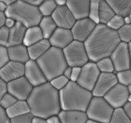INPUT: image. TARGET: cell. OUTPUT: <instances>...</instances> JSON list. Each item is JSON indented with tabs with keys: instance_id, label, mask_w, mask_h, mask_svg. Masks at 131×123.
<instances>
[{
	"instance_id": "1",
	"label": "cell",
	"mask_w": 131,
	"mask_h": 123,
	"mask_svg": "<svg viewBox=\"0 0 131 123\" xmlns=\"http://www.w3.org/2000/svg\"><path fill=\"white\" fill-rule=\"evenodd\" d=\"M121 43L118 33L103 24H97L84 44L89 59L97 63L104 57H109Z\"/></svg>"
},
{
	"instance_id": "2",
	"label": "cell",
	"mask_w": 131,
	"mask_h": 123,
	"mask_svg": "<svg viewBox=\"0 0 131 123\" xmlns=\"http://www.w3.org/2000/svg\"><path fill=\"white\" fill-rule=\"evenodd\" d=\"M26 101L30 113L34 117L47 119L51 116L58 115L61 110L59 91L53 88L49 82L33 88Z\"/></svg>"
},
{
	"instance_id": "3",
	"label": "cell",
	"mask_w": 131,
	"mask_h": 123,
	"mask_svg": "<svg viewBox=\"0 0 131 123\" xmlns=\"http://www.w3.org/2000/svg\"><path fill=\"white\" fill-rule=\"evenodd\" d=\"M61 110H77L85 112L93 98L92 92L84 89L76 82L69 81L59 91Z\"/></svg>"
},
{
	"instance_id": "4",
	"label": "cell",
	"mask_w": 131,
	"mask_h": 123,
	"mask_svg": "<svg viewBox=\"0 0 131 123\" xmlns=\"http://www.w3.org/2000/svg\"><path fill=\"white\" fill-rule=\"evenodd\" d=\"M36 61L42 70L48 82L53 78L62 75L64 70L68 66L63 51L52 46L39 57Z\"/></svg>"
},
{
	"instance_id": "5",
	"label": "cell",
	"mask_w": 131,
	"mask_h": 123,
	"mask_svg": "<svg viewBox=\"0 0 131 123\" xmlns=\"http://www.w3.org/2000/svg\"><path fill=\"white\" fill-rule=\"evenodd\" d=\"M5 15L7 17L14 19L26 28L39 26L43 17L38 7L22 0H17L8 6Z\"/></svg>"
},
{
	"instance_id": "6",
	"label": "cell",
	"mask_w": 131,
	"mask_h": 123,
	"mask_svg": "<svg viewBox=\"0 0 131 123\" xmlns=\"http://www.w3.org/2000/svg\"><path fill=\"white\" fill-rule=\"evenodd\" d=\"M113 112L114 108L106 101L103 97L94 96H93L85 111L89 120L101 123H108Z\"/></svg>"
},
{
	"instance_id": "7",
	"label": "cell",
	"mask_w": 131,
	"mask_h": 123,
	"mask_svg": "<svg viewBox=\"0 0 131 123\" xmlns=\"http://www.w3.org/2000/svg\"><path fill=\"white\" fill-rule=\"evenodd\" d=\"M62 51L67 65L71 67H82L89 61L88 53L83 42L73 40Z\"/></svg>"
},
{
	"instance_id": "8",
	"label": "cell",
	"mask_w": 131,
	"mask_h": 123,
	"mask_svg": "<svg viewBox=\"0 0 131 123\" xmlns=\"http://www.w3.org/2000/svg\"><path fill=\"white\" fill-rule=\"evenodd\" d=\"M100 73L96 63L89 61L81 67L80 75L76 83L84 89L92 92Z\"/></svg>"
},
{
	"instance_id": "9",
	"label": "cell",
	"mask_w": 131,
	"mask_h": 123,
	"mask_svg": "<svg viewBox=\"0 0 131 123\" xmlns=\"http://www.w3.org/2000/svg\"><path fill=\"white\" fill-rule=\"evenodd\" d=\"M110 58L113 63L115 73L130 69L131 61L128 44L121 42L112 52Z\"/></svg>"
},
{
	"instance_id": "10",
	"label": "cell",
	"mask_w": 131,
	"mask_h": 123,
	"mask_svg": "<svg viewBox=\"0 0 131 123\" xmlns=\"http://www.w3.org/2000/svg\"><path fill=\"white\" fill-rule=\"evenodd\" d=\"M33 88L25 76L7 83V91L17 100H27Z\"/></svg>"
},
{
	"instance_id": "11",
	"label": "cell",
	"mask_w": 131,
	"mask_h": 123,
	"mask_svg": "<svg viewBox=\"0 0 131 123\" xmlns=\"http://www.w3.org/2000/svg\"><path fill=\"white\" fill-rule=\"evenodd\" d=\"M128 93L126 86L117 83L106 93L103 98L114 109L122 108L128 102Z\"/></svg>"
},
{
	"instance_id": "12",
	"label": "cell",
	"mask_w": 131,
	"mask_h": 123,
	"mask_svg": "<svg viewBox=\"0 0 131 123\" xmlns=\"http://www.w3.org/2000/svg\"><path fill=\"white\" fill-rule=\"evenodd\" d=\"M97 24L89 17L76 20L71 29L74 40L84 43L92 34Z\"/></svg>"
},
{
	"instance_id": "13",
	"label": "cell",
	"mask_w": 131,
	"mask_h": 123,
	"mask_svg": "<svg viewBox=\"0 0 131 123\" xmlns=\"http://www.w3.org/2000/svg\"><path fill=\"white\" fill-rule=\"evenodd\" d=\"M118 83L116 73H100L99 77L92 90L94 97H103Z\"/></svg>"
},
{
	"instance_id": "14",
	"label": "cell",
	"mask_w": 131,
	"mask_h": 123,
	"mask_svg": "<svg viewBox=\"0 0 131 123\" xmlns=\"http://www.w3.org/2000/svg\"><path fill=\"white\" fill-rule=\"evenodd\" d=\"M51 17L57 27L68 30H71L76 20L72 12L66 5L57 6L51 15Z\"/></svg>"
},
{
	"instance_id": "15",
	"label": "cell",
	"mask_w": 131,
	"mask_h": 123,
	"mask_svg": "<svg viewBox=\"0 0 131 123\" xmlns=\"http://www.w3.org/2000/svg\"><path fill=\"white\" fill-rule=\"evenodd\" d=\"M25 77L29 80L33 87L46 83L47 79L39 66L35 60L30 59L25 63Z\"/></svg>"
},
{
	"instance_id": "16",
	"label": "cell",
	"mask_w": 131,
	"mask_h": 123,
	"mask_svg": "<svg viewBox=\"0 0 131 123\" xmlns=\"http://www.w3.org/2000/svg\"><path fill=\"white\" fill-rule=\"evenodd\" d=\"M24 75L25 64L20 63L9 61L2 68H0V77L6 83L24 76Z\"/></svg>"
},
{
	"instance_id": "17",
	"label": "cell",
	"mask_w": 131,
	"mask_h": 123,
	"mask_svg": "<svg viewBox=\"0 0 131 123\" xmlns=\"http://www.w3.org/2000/svg\"><path fill=\"white\" fill-rule=\"evenodd\" d=\"M48 40L52 47L63 50L66 47L72 42L74 39L71 30L57 27Z\"/></svg>"
},
{
	"instance_id": "18",
	"label": "cell",
	"mask_w": 131,
	"mask_h": 123,
	"mask_svg": "<svg viewBox=\"0 0 131 123\" xmlns=\"http://www.w3.org/2000/svg\"><path fill=\"white\" fill-rule=\"evenodd\" d=\"M90 0H67V6L76 20L87 18L89 13Z\"/></svg>"
},
{
	"instance_id": "19",
	"label": "cell",
	"mask_w": 131,
	"mask_h": 123,
	"mask_svg": "<svg viewBox=\"0 0 131 123\" xmlns=\"http://www.w3.org/2000/svg\"><path fill=\"white\" fill-rule=\"evenodd\" d=\"M57 116L61 123H85L88 117L85 112L77 110H61Z\"/></svg>"
},
{
	"instance_id": "20",
	"label": "cell",
	"mask_w": 131,
	"mask_h": 123,
	"mask_svg": "<svg viewBox=\"0 0 131 123\" xmlns=\"http://www.w3.org/2000/svg\"><path fill=\"white\" fill-rule=\"evenodd\" d=\"M7 53L10 61L25 64L30 60L27 47L23 44L7 47Z\"/></svg>"
},
{
	"instance_id": "21",
	"label": "cell",
	"mask_w": 131,
	"mask_h": 123,
	"mask_svg": "<svg viewBox=\"0 0 131 123\" xmlns=\"http://www.w3.org/2000/svg\"><path fill=\"white\" fill-rule=\"evenodd\" d=\"M26 29L27 28L26 26H24L22 24L19 22H16L13 27L9 29V38H8L7 47L22 44Z\"/></svg>"
},
{
	"instance_id": "22",
	"label": "cell",
	"mask_w": 131,
	"mask_h": 123,
	"mask_svg": "<svg viewBox=\"0 0 131 123\" xmlns=\"http://www.w3.org/2000/svg\"><path fill=\"white\" fill-rule=\"evenodd\" d=\"M50 47L51 44L49 43V40L46 39H43L42 40L39 41V42L27 47L30 59L36 61Z\"/></svg>"
},
{
	"instance_id": "23",
	"label": "cell",
	"mask_w": 131,
	"mask_h": 123,
	"mask_svg": "<svg viewBox=\"0 0 131 123\" xmlns=\"http://www.w3.org/2000/svg\"><path fill=\"white\" fill-rule=\"evenodd\" d=\"M115 13L122 16L131 14V0H105Z\"/></svg>"
},
{
	"instance_id": "24",
	"label": "cell",
	"mask_w": 131,
	"mask_h": 123,
	"mask_svg": "<svg viewBox=\"0 0 131 123\" xmlns=\"http://www.w3.org/2000/svg\"><path fill=\"white\" fill-rule=\"evenodd\" d=\"M29 112H30V110L26 100H17L9 108L6 109V113L10 119Z\"/></svg>"
},
{
	"instance_id": "25",
	"label": "cell",
	"mask_w": 131,
	"mask_h": 123,
	"mask_svg": "<svg viewBox=\"0 0 131 123\" xmlns=\"http://www.w3.org/2000/svg\"><path fill=\"white\" fill-rule=\"evenodd\" d=\"M43 39V36L39 26H32V27L26 29V34H25V37H24V40H23V44L25 46L29 47V46H30V45L42 40Z\"/></svg>"
},
{
	"instance_id": "26",
	"label": "cell",
	"mask_w": 131,
	"mask_h": 123,
	"mask_svg": "<svg viewBox=\"0 0 131 123\" xmlns=\"http://www.w3.org/2000/svg\"><path fill=\"white\" fill-rule=\"evenodd\" d=\"M39 27L42 31L43 39H48L57 26L51 16H43L39 24Z\"/></svg>"
},
{
	"instance_id": "27",
	"label": "cell",
	"mask_w": 131,
	"mask_h": 123,
	"mask_svg": "<svg viewBox=\"0 0 131 123\" xmlns=\"http://www.w3.org/2000/svg\"><path fill=\"white\" fill-rule=\"evenodd\" d=\"M115 15H116V13H115L112 8L108 5V3L105 0H101L99 5V10H98L99 24L106 25Z\"/></svg>"
},
{
	"instance_id": "28",
	"label": "cell",
	"mask_w": 131,
	"mask_h": 123,
	"mask_svg": "<svg viewBox=\"0 0 131 123\" xmlns=\"http://www.w3.org/2000/svg\"><path fill=\"white\" fill-rule=\"evenodd\" d=\"M57 7V5L54 0H45L38 6L42 16H51Z\"/></svg>"
},
{
	"instance_id": "29",
	"label": "cell",
	"mask_w": 131,
	"mask_h": 123,
	"mask_svg": "<svg viewBox=\"0 0 131 123\" xmlns=\"http://www.w3.org/2000/svg\"><path fill=\"white\" fill-rule=\"evenodd\" d=\"M108 123H131V120L127 117L122 108L114 109V112Z\"/></svg>"
},
{
	"instance_id": "30",
	"label": "cell",
	"mask_w": 131,
	"mask_h": 123,
	"mask_svg": "<svg viewBox=\"0 0 131 123\" xmlns=\"http://www.w3.org/2000/svg\"><path fill=\"white\" fill-rule=\"evenodd\" d=\"M96 64L101 73H115L114 66L110 57L100 59L97 61Z\"/></svg>"
},
{
	"instance_id": "31",
	"label": "cell",
	"mask_w": 131,
	"mask_h": 123,
	"mask_svg": "<svg viewBox=\"0 0 131 123\" xmlns=\"http://www.w3.org/2000/svg\"><path fill=\"white\" fill-rule=\"evenodd\" d=\"M101 0H90L89 4V18L91 19L93 22L97 25L99 24V20H98V10H99Z\"/></svg>"
},
{
	"instance_id": "32",
	"label": "cell",
	"mask_w": 131,
	"mask_h": 123,
	"mask_svg": "<svg viewBox=\"0 0 131 123\" xmlns=\"http://www.w3.org/2000/svg\"><path fill=\"white\" fill-rule=\"evenodd\" d=\"M121 42L129 44L131 42V24H125L117 30Z\"/></svg>"
},
{
	"instance_id": "33",
	"label": "cell",
	"mask_w": 131,
	"mask_h": 123,
	"mask_svg": "<svg viewBox=\"0 0 131 123\" xmlns=\"http://www.w3.org/2000/svg\"><path fill=\"white\" fill-rule=\"evenodd\" d=\"M116 76L119 84H121L125 86L131 85V69L116 72Z\"/></svg>"
},
{
	"instance_id": "34",
	"label": "cell",
	"mask_w": 131,
	"mask_h": 123,
	"mask_svg": "<svg viewBox=\"0 0 131 123\" xmlns=\"http://www.w3.org/2000/svg\"><path fill=\"white\" fill-rule=\"evenodd\" d=\"M124 25H125L124 16L116 14L109 20L108 23L106 24V26H107L110 29H112L113 30L117 31L119 29L121 28Z\"/></svg>"
},
{
	"instance_id": "35",
	"label": "cell",
	"mask_w": 131,
	"mask_h": 123,
	"mask_svg": "<svg viewBox=\"0 0 131 123\" xmlns=\"http://www.w3.org/2000/svg\"><path fill=\"white\" fill-rule=\"evenodd\" d=\"M69 81H70L69 79H67V77H65L63 75H61V76L53 78L52 80L49 81V83H50V85L55 89L60 91L61 89H62L64 87H66V85L68 84Z\"/></svg>"
},
{
	"instance_id": "36",
	"label": "cell",
	"mask_w": 131,
	"mask_h": 123,
	"mask_svg": "<svg viewBox=\"0 0 131 123\" xmlns=\"http://www.w3.org/2000/svg\"><path fill=\"white\" fill-rule=\"evenodd\" d=\"M16 101H17V99L13 95H12L10 93L6 92L2 96V98H0V106L3 109L6 110L7 108H9L11 106L13 105Z\"/></svg>"
},
{
	"instance_id": "37",
	"label": "cell",
	"mask_w": 131,
	"mask_h": 123,
	"mask_svg": "<svg viewBox=\"0 0 131 123\" xmlns=\"http://www.w3.org/2000/svg\"><path fill=\"white\" fill-rule=\"evenodd\" d=\"M33 115L29 112L26 114L21 115V116L15 117L10 119V123H31Z\"/></svg>"
},
{
	"instance_id": "38",
	"label": "cell",
	"mask_w": 131,
	"mask_h": 123,
	"mask_svg": "<svg viewBox=\"0 0 131 123\" xmlns=\"http://www.w3.org/2000/svg\"><path fill=\"white\" fill-rule=\"evenodd\" d=\"M8 38H9V29L5 26L0 28V45L7 47Z\"/></svg>"
},
{
	"instance_id": "39",
	"label": "cell",
	"mask_w": 131,
	"mask_h": 123,
	"mask_svg": "<svg viewBox=\"0 0 131 123\" xmlns=\"http://www.w3.org/2000/svg\"><path fill=\"white\" fill-rule=\"evenodd\" d=\"M9 57L7 53V47L0 45V68H2L7 63H8Z\"/></svg>"
},
{
	"instance_id": "40",
	"label": "cell",
	"mask_w": 131,
	"mask_h": 123,
	"mask_svg": "<svg viewBox=\"0 0 131 123\" xmlns=\"http://www.w3.org/2000/svg\"><path fill=\"white\" fill-rule=\"evenodd\" d=\"M80 71H81V67H72L71 75V78H70V81L76 82L77 80L79 79V77H80Z\"/></svg>"
},
{
	"instance_id": "41",
	"label": "cell",
	"mask_w": 131,
	"mask_h": 123,
	"mask_svg": "<svg viewBox=\"0 0 131 123\" xmlns=\"http://www.w3.org/2000/svg\"><path fill=\"white\" fill-rule=\"evenodd\" d=\"M0 123H10V118L7 117L6 110L0 106Z\"/></svg>"
},
{
	"instance_id": "42",
	"label": "cell",
	"mask_w": 131,
	"mask_h": 123,
	"mask_svg": "<svg viewBox=\"0 0 131 123\" xmlns=\"http://www.w3.org/2000/svg\"><path fill=\"white\" fill-rule=\"evenodd\" d=\"M7 91V83L0 77V98Z\"/></svg>"
},
{
	"instance_id": "43",
	"label": "cell",
	"mask_w": 131,
	"mask_h": 123,
	"mask_svg": "<svg viewBox=\"0 0 131 123\" xmlns=\"http://www.w3.org/2000/svg\"><path fill=\"white\" fill-rule=\"evenodd\" d=\"M122 109L124 110V112L127 115V117H128L131 120V102H127L126 104L124 105V107L122 108Z\"/></svg>"
},
{
	"instance_id": "44",
	"label": "cell",
	"mask_w": 131,
	"mask_h": 123,
	"mask_svg": "<svg viewBox=\"0 0 131 123\" xmlns=\"http://www.w3.org/2000/svg\"><path fill=\"white\" fill-rule=\"evenodd\" d=\"M16 23V22L14 19L10 18V17H6L5 22H4V26L7 27V29H11L15 26Z\"/></svg>"
},
{
	"instance_id": "45",
	"label": "cell",
	"mask_w": 131,
	"mask_h": 123,
	"mask_svg": "<svg viewBox=\"0 0 131 123\" xmlns=\"http://www.w3.org/2000/svg\"><path fill=\"white\" fill-rule=\"evenodd\" d=\"M47 123H61L59 117L57 115H54V116H51L46 119Z\"/></svg>"
},
{
	"instance_id": "46",
	"label": "cell",
	"mask_w": 131,
	"mask_h": 123,
	"mask_svg": "<svg viewBox=\"0 0 131 123\" xmlns=\"http://www.w3.org/2000/svg\"><path fill=\"white\" fill-rule=\"evenodd\" d=\"M71 70H72V67H70V66H67L62 73V75L65 77H67V79H69V80H70V78H71Z\"/></svg>"
},
{
	"instance_id": "47",
	"label": "cell",
	"mask_w": 131,
	"mask_h": 123,
	"mask_svg": "<svg viewBox=\"0 0 131 123\" xmlns=\"http://www.w3.org/2000/svg\"><path fill=\"white\" fill-rule=\"evenodd\" d=\"M22 1H25V2H26V3H29L32 4V5H35V6L38 7L43 1H45V0H22Z\"/></svg>"
},
{
	"instance_id": "48",
	"label": "cell",
	"mask_w": 131,
	"mask_h": 123,
	"mask_svg": "<svg viewBox=\"0 0 131 123\" xmlns=\"http://www.w3.org/2000/svg\"><path fill=\"white\" fill-rule=\"evenodd\" d=\"M31 123H47L46 119L39 117H33Z\"/></svg>"
},
{
	"instance_id": "49",
	"label": "cell",
	"mask_w": 131,
	"mask_h": 123,
	"mask_svg": "<svg viewBox=\"0 0 131 123\" xmlns=\"http://www.w3.org/2000/svg\"><path fill=\"white\" fill-rule=\"evenodd\" d=\"M6 15L4 12H0V28H2L4 26V22H5V19H6Z\"/></svg>"
},
{
	"instance_id": "50",
	"label": "cell",
	"mask_w": 131,
	"mask_h": 123,
	"mask_svg": "<svg viewBox=\"0 0 131 123\" xmlns=\"http://www.w3.org/2000/svg\"><path fill=\"white\" fill-rule=\"evenodd\" d=\"M8 6H9V5H7V3H3L2 1H0V12H4V13H5V12L7 11Z\"/></svg>"
},
{
	"instance_id": "51",
	"label": "cell",
	"mask_w": 131,
	"mask_h": 123,
	"mask_svg": "<svg viewBox=\"0 0 131 123\" xmlns=\"http://www.w3.org/2000/svg\"><path fill=\"white\" fill-rule=\"evenodd\" d=\"M54 1L57 3V6H62V5H66V4H67V0H54Z\"/></svg>"
},
{
	"instance_id": "52",
	"label": "cell",
	"mask_w": 131,
	"mask_h": 123,
	"mask_svg": "<svg viewBox=\"0 0 131 123\" xmlns=\"http://www.w3.org/2000/svg\"><path fill=\"white\" fill-rule=\"evenodd\" d=\"M0 1H2V2H3V3H7V5H11V4L14 3L15 2L17 1V0H0Z\"/></svg>"
},
{
	"instance_id": "53",
	"label": "cell",
	"mask_w": 131,
	"mask_h": 123,
	"mask_svg": "<svg viewBox=\"0 0 131 123\" xmlns=\"http://www.w3.org/2000/svg\"><path fill=\"white\" fill-rule=\"evenodd\" d=\"M124 20H125V24H131V19L129 16H124Z\"/></svg>"
},
{
	"instance_id": "54",
	"label": "cell",
	"mask_w": 131,
	"mask_h": 123,
	"mask_svg": "<svg viewBox=\"0 0 131 123\" xmlns=\"http://www.w3.org/2000/svg\"><path fill=\"white\" fill-rule=\"evenodd\" d=\"M128 46H129V54H130V61H131V42H129L128 44ZM130 69H131V66H130Z\"/></svg>"
},
{
	"instance_id": "55",
	"label": "cell",
	"mask_w": 131,
	"mask_h": 123,
	"mask_svg": "<svg viewBox=\"0 0 131 123\" xmlns=\"http://www.w3.org/2000/svg\"><path fill=\"white\" fill-rule=\"evenodd\" d=\"M126 88H127V90H128V93L129 94H131V85H128V86H126Z\"/></svg>"
},
{
	"instance_id": "56",
	"label": "cell",
	"mask_w": 131,
	"mask_h": 123,
	"mask_svg": "<svg viewBox=\"0 0 131 123\" xmlns=\"http://www.w3.org/2000/svg\"><path fill=\"white\" fill-rule=\"evenodd\" d=\"M85 123H101V122H98V121H92V120H89L86 121Z\"/></svg>"
},
{
	"instance_id": "57",
	"label": "cell",
	"mask_w": 131,
	"mask_h": 123,
	"mask_svg": "<svg viewBox=\"0 0 131 123\" xmlns=\"http://www.w3.org/2000/svg\"><path fill=\"white\" fill-rule=\"evenodd\" d=\"M128 102H131V94H129V97H128Z\"/></svg>"
},
{
	"instance_id": "58",
	"label": "cell",
	"mask_w": 131,
	"mask_h": 123,
	"mask_svg": "<svg viewBox=\"0 0 131 123\" xmlns=\"http://www.w3.org/2000/svg\"><path fill=\"white\" fill-rule=\"evenodd\" d=\"M129 16H130V19H131V14H130V15H129Z\"/></svg>"
}]
</instances>
